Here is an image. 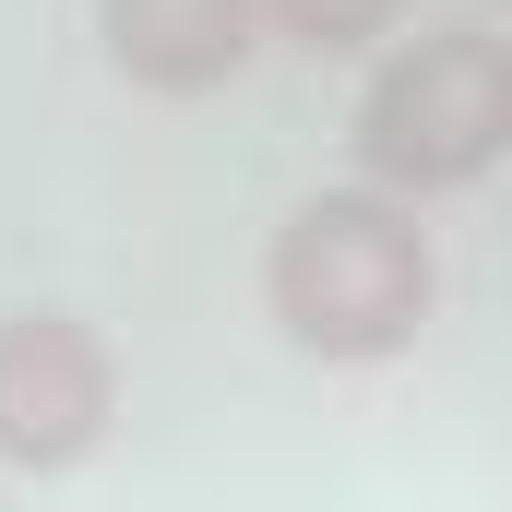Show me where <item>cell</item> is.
<instances>
[{
	"mask_svg": "<svg viewBox=\"0 0 512 512\" xmlns=\"http://www.w3.org/2000/svg\"><path fill=\"white\" fill-rule=\"evenodd\" d=\"M96 48L143 96H215L262 60V0H96Z\"/></svg>",
	"mask_w": 512,
	"mask_h": 512,
	"instance_id": "cell-4",
	"label": "cell"
},
{
	"mask_svg": "<svg viewBox=\"0 0 512 512\" xmlns=\"http://www.w3.org/2000/svg\"><path fill=\"white\" fill-rule=\"evenodd\" d=\"M262 310L298 358L322 370H382L441 322V239L429 203H405L382 179L310 191L274 239H262Z\"/></svg>",
	"mask_w": 512,
	"mask_h": 512,
	"instance_id": "cell-1",
	"label": "cell"
},
{
	"mask_svg": "<svg viewBox=\"0 0 512 512\" xmlns=\"http://www.w3.org/2000/svg\"><path fill=\"white\" fill-rule=\"evenodd\" d=\"M358 179H382L405 203H453L477 191L512 155V48L489 24H429L405 36L393 24L370 48V84H358Z\"/></svg>",
	"mask_w": 512,
	"mask_h": 512,
	"instance_id": "cell-2",
	"label": "cell"
},
{
	"mask_svg": "<svg viewBox=\"0 0 512 512\" xmlns=\"http://www.w3.org/2000/svg\"><path fill=\"white\" fill-rule=\"evenodd\" d=\"M393 24H405V0H262V36H286L310 60H370Z\"/></svg>",
	"mask_w": 512,
	"mask_h": 512,
	"instance_id": "cell-5",
	"label": "cell"
},
{
	"mask_svg": "<svg viewBox=\"0 0 512 512\" xmlns=\"http://www.w3.org/2000/svg\"><path fill=\"white\" fill-rule=\"evenodd\" d=\"M120 429V346L84 310H12L0 322V465L72 477Z\"/></svg>",
	"mask_w": 512,
	"mask_h": 512,
	"instance_id": "cell-3",
	"label": "cell"
}]
</instances>
